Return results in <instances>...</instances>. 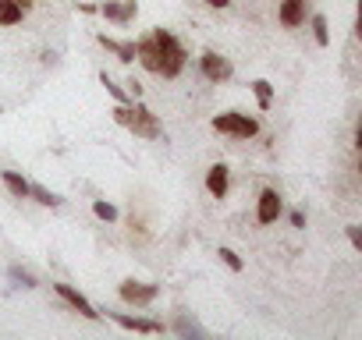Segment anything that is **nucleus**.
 <instances>
[{
	"label": "nucleus",
	"mask_w": 362,
	"mask_h": 340,
	"mask_svg": "<svg viewBox=\"0 0 362 340\" xmlns=\"http://www.w3.org/2000/svg\"><path fill=\"white\" fill-rule=\"evenodd\" d=\"M153 47H156V57H160V75L163 78H177L181 68H185V61H189L185 47H181L167 29H153Z\"/></svg>",
	"instance_id": "f257e3e1"
},
{
	"label": "nucleus",
	"mask_w": 362,
	"mask_h": 340,
	"mask_svg": "<svg viewBox=\"0 0 362 340\" xmlns=\"http://www.w3.org/2000/svg\"><path fill=\"white\" fill-rule=\"evenodd\" d=\"M214 131L221 135H235V138H252L259 131V121L249 114H217L214 117Z\"/></svg>",
	"instance_id": "f03ea898"
},
{
	"label": "nucleus",
	"mask_w": 362,
	"mask_h": 340,
	"mask_svg": "<svg viewBox=\"0 0 362 340\" xmlns=\"http://www.w3.org/2000/svg\"><path fill=\"white\" fill-rule=\"evenodd\" d=\"M128 131H135L139 138H160L163 135V124L156 121L153 110H146L139 99L132 103V117H128Z\"/></svg>",
	"instance_id": "7ed1b4c3"
},
{
	"label": "nucleus",
	"mask_w": 362,
	"mask_h": 340,
	"mask_svg": "<svg viewBox=\"0 0 362 340\" xmlns=\"http://www.w3.org/2000/svg\"><path fill=\"white\" fill-rule=\"evenodd\" d=\"M117 294H121V301L146 308V305H153V298L160 294V287H156V284H139V280H124Z\"/></svg>",
	"instance_id": "20e7f679"
},
{
	"label": "nucleus",
	"mask_w": 362,
	"mask_h": 340,
	"mask_svg": "<svg viewBox=\"0 0 362 340\" xmlns=\"http://www.w3.org/2000/svg\"><path fill=\"white\" fill-rule=\"evenodd\" d=\"M281 210H284V199H281L274 188H263V192H259V206H256V220L267 227V224H274V220L281 217Z\"/></svg>",
	"instance_id": "39448f33"
},
{
	"label": "nucleus",
	"mask_w": 362,
	"mask_h": 340,
	"mask_svg": "<svg viewBox=\"0 0 362 340\" xmlns=\"http://www.w3.org/2000/svg\"><path fill=\"white\" fill-rule=\"evenodd\" d=\"M54 291H57V294H61V298H64V301H68V305H71L78 315H86V319H100V312L93 308V301H89L86 294H78L71 284H54Z\"/></svg>",
	"instance_id": "423d86ee"
},
{
	"label": "nucleus",
	"mask_w": 362,
	"mask_h": 340,
	"mask_svg": "<svg viewBox=\"0 0 362 340\" xmlns=\"http://www.w3.org/2000/svg\"><path fill=\"white\" fill-rule=\"evenodd\" d=\"M199 68H203V75H206L210 82H224V78H231V64H228L221 54H214V50H206V54L199 57Z\"/></svg>",
	"instance_id": "0eeeda50"
},
{
	"label": "nucleus",
	"mask_w": 362,
	"mask_h": 340,
	"mask_svg": "<svg viewBox=\"0 0 362 340\" xmlns=\"http://www.w3.org/2000/svg\"><path fill=\"white\" fill-rule=\"evenodd\" d=\"M121 329H132V333H163V322H156V319H142V315H110Z\"/></svg>",
	"instance_id": "6e6552de"
},
{
	"label": "nucleus",
	"mask_w": 362,
	"mask_h": 340,
	"mask_svg": "<svg viewBox=\"0 0 362 340\" xmlns=\"http://www.w3.org/2000/svg\"><path fill=\"white\" fill-rule=\"evenodd\" d=\"M284 29H298L305 22V0H281V11H277Z\"/></svg>",
	"instance_id": "1a4fd4ad"
},
{
	"label": "nucleus",
	"mask_w": 362,
	"mask_h": 340,
	"mask_svg": "<svg viewBox=\"0 0 362 340\" xmlns=\"http://www.w3.org/2000/svg\"><path fill=\"white\" fill-rule=\"evenodd\" d=\"M100 15L110 18V22H132V18L139 15V4H135V0H124V4H117V0H107V4L100 8Z\"/></svg>",
	"instance_id": "9d476101"
},
{
	"label": "nucleus",
	"mask_w": 362,
	"mask_h": 340,
	"mask_svg": "<svg viewBox=\"0 0 362 340\" xmlns=\"http://www.w3.org/2000/svg\"><path fill=\"white\" fill-rule=\"evenodd\" d=\"M135 61L146 68V71H153V75H160V57H156V47H153V36H146V40H139L135 43Z\"/></svg>",
	"instance_id": "9b49d317"
},
{
	"label": "nucleus",
	"mask_w": 362,
	"mask_h": 340,
	"mask_svg": "<svg viewBox=\"0 0 362 340\" xmlns=\"http://www.w3.org/2000/svg\"><path fill=\"white\" fill-rule=\"evenodd\" d=\"M206 192H210L214 199H224V195H228V166H224V163H214V166H210Z\"/></svg>",
	"instance_id": "f8f14e48"
},
{
	"label": "nucleus",
	"mask_w": 362,
	"mask_h": 340,
	"mask_svg": "<svg viewBox=\"0 0 362 340\" xmlns=\"http://www.w3.org/2000/svg\"><path fill=\"white\" fill-rule=\"evenodd\" d=\"M0 181L8 185V192H11L15 199H29V181L18 174V170H4V174H0Z\"/></svg>",
	"instance_id": "ddd939ff"
},
{
	"label": "nucleus",
	"mask_w": 362,
	"mask_h": 340,
	"mask_svg": "<svg viewBox=\"0 0 362 340\" xmlns=\"http://www.w3.org/2000/svg\"><path fill=\"white\" fill-rule=\"evenodd\" d=\"M100 43H103L110 54H117L121 64H132V61H135V43H117V40H110V36H100Z\"/></svg>",
	"instance_id": "4468645a"
},
{
	"label": "nucleus",
	"mask_w": 362,
	"mask_h": 340,
	"mask_svg": "<svg viewBox=\"0 0 362 340\" xmlns=\"http://www.w3.org/2000/svg\"><path fill=\"white\" fill-rule=\"evenodd\" d=\"M22 15H25V11L15 4V0H0V25H18Z\"/></svg>",
	"instance_id": "2eb2a0df"
},
{
	"label": "nucleus",
	"mask_w": 362,
	"mask_h": 340,
	"mask_svg": "<svg viewBox=\"0 0 362 340\" xmlns=\"http://www.w3.org/2000/svg\"><path fill=\"white\" fill-rule=\"evenodd\" d=\"M252 92H256L259 110H270V103H274V85H270L267 78H256V82H252Z\"/></svg>",
	"instance_id": "dca6fc26"
},
{
	"label": "nucleus",
	"mask_w": 362,
	"mask_h": 340,
	"mask_svg": "<svg viewBox=\"0 0 362 340\" xmlns=\"http://www.w3.org/2000/svg\"><path fill=\"white\" fill-rule=\"evenodd\" d=\"M29 199H36L40 206H61V195L57 192H50V188H43V185H29Z\"/></svg>",
	"instance_id": "f3484780"
},
{
	"label": "nucleus",
	"mask_w": 362,
	"mask_h": 340,
	"mask_svg": "<svg viewBox=\"0 0 362 340\" xmlns=\"http://www.w3.org/2000/svg\"><path fill=\"white\" fill-rule=\"evenodd\" d=\"M313 36H316L320 47L330 43V32H327V18H323V15H313Z\"/></svg>",
	"instance_id": "a211bd4d"
},
{
	"label": "nucleus",
	"mask_w": 362,
	"mask_h": 340,
	"mask_svg": "<svg viewBox=\"0 0 362 340\" xmlns=\"http://www.w3.org/2000/svg\"><path fill=\"white\" fill-rule=\"evenodd\" d=\"M100 82H103V89H107V92H110V96H114V99H117V103H132V96H128V92H124V89H121V85H114V82H110V75H107V71H103V75H100Z\"/></svg>",
	"instance_id": "6ab92c4d"
},
{
	"label": "nucleus",
	"mask_w": 362,
	"mask_h": 340,
	"mask_svg": "<svg viewBox=\"0 0 362 340\" xmlns=\"http://www.w3.org/2000/svg\"><path fill=\"white\" fill-rule=\"evenodd\" d=\"M93 213H96L100 220H107V224H114V220H117V210H114L110 202H103V199H96V202H93Z\"/></svg>",
	"instance_id": "aec40b11"
},
{
	"label": "nucleus",
	"mask_w": 362,
	"mask_h": 340,
	"mask_svg": "<svg viewBox=\"0 0 362 340\" xmlns=\"http://www.w3.org/2000/svg\"><path fill=\"white\" fill-rule=\"evenodd\" d=\"M217 255H221V262H224L231 273H242V259H238V252H231V248H221Z\"/></svg>",
	"instance_id": "412c9836"
},
{
	"label": "nucleus",
	"mask_w": 362,
	"mask_h": 340,
	"mask_svg": "<svg viewBox=\"0 0 362 340\" xmlns=\"http://www.w3.org/2000/svg\"><path fill=\"white\" fill-rule=\"evenodd\" d=\"M8 277H11L15 284H22V287H36V277H33V273H25L22 266H11V269H8Z\"/></svg>",
	"instance_id": "4be33fe9"
},
{
	"label": "nucleus",
	"mask_w": 362,
	"mask_h": 340,
	"mask_svg": "<svg viewBox=\"0 0 362 340\" xmlns=\"http://www.w3.org/2000/svg\"><path fill=\"white\" fill-rule=\"evenodd\" d=\"M174 329H177L181 336H203V329H199L196 322H189V319H177V322H174Z\"/></svg>",
	"instance_id": "5701e85b"
},
{
	"label": "nucleus",
	"mask_w": 362,
	"mask_h": 340,
	"mask_svg": "<svg viewBox=\"0 0 362 340\" xmlns=\"http://www.w3.org/2000/svg\"><path fill=\"white\" fill-rule=\"evenodd\" d=\"M348 241H351V245L362 252V231H358V227H348Z\"/></svg>",
	"instance_id": "b1692460"
},
{
	"label": "nucleus",
	"mask_w": 362,
	"mask_h": 340,
	"mask_svg": "<svg viewBox=\"0 0 362 340\" xmlns=\"http://www.w3.org/2000/svg\"><path fill=\"white\" fill-rule=\"evenodd\" d=\"M128 96H132V99H139V96H142V85H139V82H135V78H132V82H128Z\"/></svg>",
	"instance_id": "393cba45"
},
{
	"label": "nucleus",
	"mask_w": 362,
	"mask_h": 340,
	"mask_svg": "<svg viewBox=\"0 0 362 340\" xmlns=\"http://www.w3.org/2000/svg\"><path fill=\"white\" fill-rule=\"evenodd\" d=\"M291 227H305V217H302V210H291Z\"/></svg>",
	"instance_id": "a878e982"
},
{
	"label": "nucleus",
	"mask_w": 362,
	"mask_h": 340,
	"mask_svg": "<svg viewBox=\"0 0 362 340\" xmlns=\"http://www.w3.org/2000/svg\"><path fill=\"white\" fill-rule=\"evenodd\" d=\"M203 4H210V8H228L231 0H203Z\"/></svg>",
	"instance_id": "bb28decb"
},
{
	"label": "nucleus",
	"mask_w": 362,
	"mask_h": 340,
	"mask_svg": "<svg viewBox=\"0 0 362 340\" xmlns=\"http://www.w3.org/2000/svg\"><path fill=\"white\" fill-rule=\"evenodd\" d=\"M15 4H18L22 11H29V8H33V0H15Z\"/></svg>",
	"instance_id": "cd10ccee"
}]
</instances>
